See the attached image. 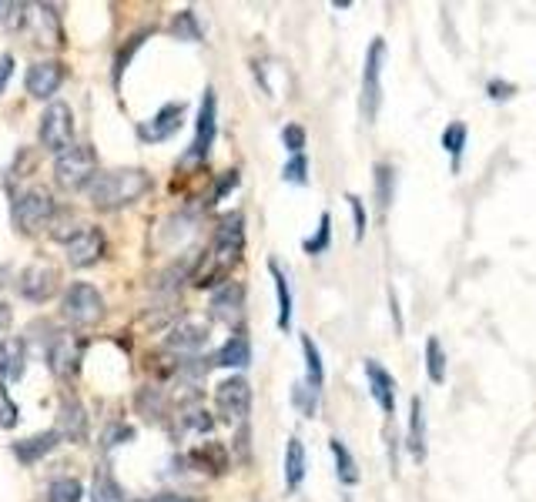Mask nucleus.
<instances>
[{"label":"nucleus","mask_w":536,"mask_h":502,"mask_svg":"<svg viewBox=\"0 0 536 502\" xmlns=\"http://www.w3.org/2000/svg\"><path fill=\"white\" fill-rule=\"evenodd\" d=\"M128 439H135V429H128V426H114L111 432H107V449H114V445H121V442Z\"/></svg>","instance_id":"nucleus-45"},{"label":"nucleus","mask_w":536,"mask_h":502,"mask_svg":"<svg viewBox=\"0 0 536 502\" xmlns=\"http://www.w3.org/2000/svg\"><path fill=\"white\" fill-rule=\"evenodd\" d=\"M291 405L302 412L306 419H312L315 409H319V392H315L312 385H306V382H295V385H291Z\"/></svg>","instance_id":"nucleus-34"},{"label":"nucleus","mask_w":536,"mask_h":502,"mask_svg":"<svg viewBox=\"0 0 536 502\" xmlns=\"http://www.w3.org/2000/svg\"><path fill=\"white\" fill-rule=\"evenodd\" d=\"M191 466L195 469H212V472H225L229 469V452H225V445L221 442H205V445H198L195 452H191Z\"/></svg>","instance_id":"nucleus-24"},{"label":"nucleus","mask_w":536,"mask_h":502,"mask_svg":"<svg viewBox=\"0 0 536 502\" xmlns=\"http://www.w3.org/2000/svg\"><path fill=\"white\" fill-rule=\"evenodd\" d=\"M165 405H168V402H165V396H161L158 389H151V385H148V389H141L138 412L144 415V419H154V422H158V419L165 415Z\"/></svg>","instance_id":"nucleus-35"},{"label":"nucleus","mask_w":536,"mask_h":502,"mask_svg":"<svg viewBox=\"0 0 536 502\" xmlns=\"http://www.w3.org/2000/svg\"><path fill=\"white\" fill-rule=\"evenodd\" d=\"M94 174H97V151H94L91 144H71L54 161V181H58L61 191L88 188L94 181Z\"/></svg>","instance_id":"nucleus-3"},{"label":"nucleus","mask_w":536,"mask_h":502,"mask_svg":"<svg viewBox=\"0 0 536 502\" xmlns=\"http://www.w3.org/2000/svg\"><path fill=\"white\" fill-rule=\"evenodd\" d=\"M349 208H353V221H355V242H362L366 238V228H369V214H366V205L359 195H349Z\"/></svg>","instance_id":"nucleus-41"},{"label":"nucleus","mask_w":536,"mask_h":502,"mask_svg":"<svg viewBox=\"0 0 536 502\" xmlns=\"http://www.w3.org/2000/svg\"><path fill=\"white\" fill-rule=\"evenodd\" d=\"M446 368H449V359H446L443 342H439L436 335H429V338H426V375H429V382L443 385V382H446Z\"/></svg>","instance_id":"nucleus-29"},{"label":"nucleus","mask_w":536,"mask_h":502,"mask_svg":"<svg viewBox=\"0 0 536 502\" xmlns=\"http://www.w3.org/2000/svg\"><path fill=\"white\" fill-rule=\"evenodd\" d=\"M252 362V345H248L245 335H231L229 342L218 349L214 355V366L221 368H245Z\"/></svg>","instance_id":"nucleus-23"},{"label":"nucleus","mask_w":536,"mask_h":502,"mask_svg":"<svg viewBox=\"0 0 536 502\" xmlns=\"http://www.w3.org/2000/svg\"><path fill=\"white\" fill-rule=\"evenodd\" d=\"M372 184H376V198H379V208L389 212V205H392V195H396V167L379 161L376 171H372Z\"/></svg>","instance_id":"nucleus-30"},{"label":"nucleus","mask_w":536,"mask_h":502,"mask_svg":"<svg viewBox=\"0 0 536 502\" xmlns=\"http://www.w3.org/2000/svg\"><path fill=\"white\" fill-rule=\"evenodd\" d=\"M67 248V265L71 268H91L97 261L105 259V231L97 228V225H81L74 231V238L64 244Z\"/></svg>","instance_id":"nucleus-11"},{"label":"nucleus","mask_w":536,"mask_h":502,"mask_svg":"<svg viewBox=\"0 0 536 502\" xmlns=\"http://www.w3.org/2000/svg\"><path fill=\"white\" fill-rule=\"evenodd\" d=\"M329 244H332V214L322 212L319 228H315L312 238L302 242V248H306V255H322V251H329Z\"/></svg>","instance_id":"nucleus-32"},{"label":"nucleus","mask_w":536,"mask_h":502,"mask_svg":"<svg viewBox=\"0 0 536 502\" xmlns=\"http://www.w3.org/2000/svg\"><path fill=\"white\" fill-rule=\"evenodd\" d=\"M282 178L289 184H306L308 181V158L306 154H291L285 167H282Z\"/></svg>","instance_id":"nucleus-39"},{"label":"nucleus","mask_w":536,"mask_h":502,"mask_svg":"<svg viewBox=\"0 0 536 502\" xmlns=\"http://www.w3.org/2000/svg\"><path fill=\"white\" fill-rule=\"evenodd\" d=\"M4 278H7V268H4V265H0V289H4Z\"/></svg>","instance_id":"nucleus-50"},{"label":"nucleus","mask_w":536,"mask_h":502,"mask_svg":"<svg viewBox=\"0 0 536 502\" xmlns=\"http://www.w3.org/2000/svg\"><path fill=\"white\" fill-rule=\"evenodd\" d=\"M37 135H41V144H44L47 151L54 154L67 151L74 144V111H71V104L54 101V104L47 107L44 114H41Z\"/></svg>","instance_id":"nucleus-7"},{"label":"nucleus","mask_w":536,"mask_h":502,"mask_svg":"<svg viewBox=\"0 0 536 502\" xmlns=\"http://www.w3.org/2000/svg\"><path fill=\"white\" fill-rule=\"evenodd\" d=\"M20 422V405L14 402L11 389L0 382V429H14Z\"/></svg>","instance_id":"nucleus-38"},{"label":"nucleus","mask_w":536,"mask_h":502,"mask_svg":"<svg viewBox=\"0 0 536 502\" xmlns=\"http://www.w3.org/2000/svg\"><path fill=\"white\" fill-rule=\"evenodd\" d=\"M214 405H218V415L231 426L245 422V415L252 412V385L242 375H231L214 389Z\"/></svg>","instance_id":"nucleus-8"},{"label":"nucleus","mask_w":536,"mask_h":502,"mask_svg":"<svg viewBox=\"0 0 536 502\" xmlns=\"http://www.w3.org/2000/svg\"><path fill=\"white\" fill-rule=\"evenodd\" d=\"M466 137H470V127H466L462 121L446 124V131H443V151L449 154V161H453V171H460V165H462Z\"/></svg>","instance_id":"nucleus-28"},{"label":"nucleus","mask_w":536,"mask_h":502,"mask_svg":"<svg viewBox=\"0 0 536 502\" xmlns=\"http://www.w3.org/2000/svg\"><path fill=\"white\" fill-rule=\"evenodd\" d=\"M383 64H385V41L376 37L366 50V67H362V118L369 124L379 118L383 107Z\"/></svg>","instance_id":"nucleus-6"},{"label":"nucleus","mask_w":536,"mask_h":502,"mask_svg":"<svg viewBox=\"0 0 536 502\" xmlns=\"http://www.w3.org/2000/svg\"><path fill=\"white\" fill-rule=\"evenodd\" d=\"M214 135H218V101H214V91L208 88L205 97H201L198 107V124H195V141L184 154V165H195V161H205L208 151L214 144Z\"/></svg>","instance_id":"nucleus-10"},{"label":"nucleus","mask_w":536,"mask_h":502,"mask_svg":"<svg viewBox=\"0 0 536 502\" xmlns=\"http://www.w3.org/2000/svg\"><path fill=\"white\" fill-rule=\"evenodd\" d=\"M329 449H332V459H336V475L342 486H355L359 483V466H355L349 445L342 439H329Z\"/></svg>","instance_id":"nucleus-26"},{"label":"nucleus","mask_w":536,"mask_h":502,"mask_svg":"<svg viewBox=\"0 0 536 502\" xmlns=\"http://www.w3.org/2000/svg\"><path fill=\"white\" fill-rule=\"evenodd\" d=\"M148 502H188L184 496H171V492H165V496H154V499H148Z\"/></svg>","instance_id":"nucleus-48"},{"label":"nucleus","mask_w":536,"mask_h":502,"mask_svg":"<svg viewBox=\"0 0 536 502\" xmlns=\"http://www.w3.org/2000/svg\"><path fill=\"white\" fill-rule=\"evenodd\" d=\"M61 439H71V442H81L88 436V415L81 409L77 398H64L61 402V412H58V429H54Z\"/></svg>","instance_id":"nucleus-21"},{"label":"nucleus","mask_w":536,"mask_h":502,"mask_svg":"<svg viewBox=\"0 0 536 502\" xmlns=\"http://www.w3.org/2000/svg\"><path fill=\"white\" fill-rule=\"evenodd\" d=\"M27 368V345L24 338H4L0 342V379L4 382H20Z\"/></svg>","instance_id":"nucleus-18"},{"label":"nucleus","mask_w":536,"mask_h":502,"mask_svg":"<svg viewBox=\"0 0 536 502\" xmlns=\"http://www.w3.org/2000/svg\"><path fill=\"white\" fill-rule=\"evenodd\" d=\"M282 144L289 154H306V127L302 124H285L282 127Z\"/></svg>","instance_id":"nucleus-40"},{"label":"nucleus","mask_w":536,"mask_h":502,"mask_svg":"<svg viewBox=\"0 0 536 502\" xmlns=\"http://www.w3.org/2000/svg\"><path fill=\"white\" fill-rule=\"evenodd\" d=\"M84 499V486L77 483V479H54L50 486H47V502H81Z\"/></svg>","instance_id":"nucleus-31"},{"label":"nucleus","mask_w":536,"mask_h":502,"mask_svg":"<svg viewBox=\"0 0 536 502\" xmlns=\"http://www.w3.org/2000/svg\"><path fill=\"white\" fill-rule=\"evenodd\" d=\"M61 315L64 321H71L77 328H88V325L105 319V295L94 285H88V282H74L71 289L64 291Z\"/></svg>","instance_id":"nucleus-4"},{"label":"nucleus","mask_w":536,"mask_h":502,"mask_svg":"<svg viewBox=\"0 0 536 502\" xmlns=\"http://www.w3.org/2000/svg\"><path fill=\"white\" fill-rule=\"evenodd\" d=\"M184 124V104H165L154 118L138 127V137L141 141H148V144H161V141H168L171 135H178Z\"/></svg>","instance_id":"nucleus-14"},{"label":"nucleus","mask_w":536,"mask_h":502,"mask_svg":"<svg viewBox=\"0 0 536 502\" xmlns=\"http://www.w3.org/2000/svg\"><path fill=\"white\" fill-rule=\"evenodd\" d=\"M242 248H245V231H242V218H225L212 238V251L205 255V265L191 274V282L198 289H214L218 282H225L229 272L242 259Z\"/></svg>","instance_id":"nucleus-2"},{"label":"nucleus","mask_w":536,"mask_h":502,"mask_svg":"<svg viewBox=\"0 0 536 502\" xmlns=\"http://www.w3.org/2000/svg\"><path fill=\"white\" fill-rule=\"evenodd\" d=\"M58 442H61V436H58L54 429H47V432H37L31 439L14 442V456H17V462L34 466V462H41L44 456H50V452L58 449Z\"/></svg>","instance_id":"nucleus-19"},{"label":"nucleus","mask_w":536,"mask_h":502,"mask_svg":"<svg viewBox=\"0 0 536 502\" xmlns=\"http://www.w3.org/2000/svg\"><path fill=\"white\" fill-rule=\"evenodd\" d=\"M208 338H212V328H208V321L182 319L168 332L165 345H168V351H175V355H198L201 349H208Z\"/></svg>","instance_id":"nucleus-13"},{"label":"nucleus","mask_w":536,"mask_h":502,"mask_svg":"<svg viewBox=\"0 0 536 502\" xmlns=\"http://www.w3.org/2000/svg\"><path fill=\"white\" fill-rule=\"evenodd\" d=\"M88 201L97 212H118L135 205L141 195L151 191V174L141 167H114V171H97L94 181L84 188Z\"/></svg>","instance_id":"nucleus-1"},{"label":"nucleus","mask_w":536,"mask_h":502,"mask_svg":"<svg viewBox=\"0 0 536 502\" xmlns=\"http://www.w3.org/2000/svg\"><path fill=\"white\" fill-rule=\"evenodd\" d=\"M74 225V214H71V208H61V212H54V218H50V225H47V231H50V238L54 242H71L74 238V231L77 228H71Z\"/></svg>","instance_id":"nucleus-37"},{"label":"nucleus","mask_w":536,"mask_h":502,"mask_svg":"<svg viewBox=\"0 0 536 502\" xmlns=\"http://www.w3.org/2000/svg\"><path fill=\"white\" fill-rule=\"evenodd\" d=\"M81 359H84V342H81L77 335L64 332L50 338V345H47V368H50L58 379H71L77 368H81Z\"/></svg>","instance_id":"nucleus-12"},{"label":"nucleus","mask_w":536,"mask_h":502,"mask_svg":"<svg viewBox=\"0 0 536 502\" xmlns=\"http://www.w3.org/2000/svg\"><path fill=\"white\" fill-rule=\"evenodd\" d=\"M11 11H14V4H4V0H0V24L11 17Z\"/></svg>","instance_id":"nucleus-49"},{"label":"nucleus","mask_w":536,"mask_h":502,"mask_svg":"<svg viewBox=\"0 0 536 502\" xmlns=\"http://www.w3.org/2000/svg\"><path fill=\"white\" fill-rule=\"evenodd\" d=\"M268 272L276 278V298H278V328L289 332L291 328V289H289V278L285 272L278 268V261H268Z\"/></svg>","instance_id":"nucleus-25"},{"label":"nucleus","mask_w":536,"mask_h":502,"mask_svg":"<svg viewBox=\"0 0 536 502\" xmlns=\"http://www.w3.org/2000/svg\"><path fill=\"white\" fill-rule=\"evenodd\" d=\"M302 479H306V445L299 436H291L289 445H285V489L299 492Z\"/></svg>","instance_id":"nucleus-22"},{"label":"nucleus","mask_w":536,"mask_h":502,"mask_svg":"<svg viewBox=\"0 0 536 502\" xmlns=\"http://www.w3.org/2000/svg\"><path fill=\"white\" fill-rule=\"evenodd\" d=\"M242 308H245V289L238 285V282H225V285H218L212 295V315L218 321H231L242 319Z\"/></svg>","instance_id":"nucleus-16"},{"label":"nucleus","mask_w":536,"mask_h":502,"mask_svg":"<svg viewBox=\"0 0 536 502\" xmlns=\"http://www.w3.org/2000/svg\"><path fill=\"white\" fill-rule=\"evenodd\" d=\"M231 188H238V171H225V174H221V181H218V188H214V201L225 198Z\"/></svg>","instance_id":"nucleus-44"},{"label":"nucleus","mask_w":536,"mask_h":502,"mask_svg":"<svg viewBox=\"0 0 536 502\" xmlns=\"http://www.w3.org/2000/svg\"><path fill=\"white\" fill-rule=\"evenodd\" d=\"M182 422H184V429H195V432H212V426H214V419L205 409H188Z\"/></svg>","instance_id":"nucleus-42"},{"label":"nucleus","mask_w":536,"mask_h":502,"mask_svg":"<svg viewBox=\"0 0 536 502\" xmlns=\"http://www.w3.org/2000/svg\"><path fill=\"white\" fill-rule=\"evenodd\" d=\"M366 379H369V392L376 398V405L392 415L396 412V379L385 372V366H379L376 359H366Z\"/></svg>","instance_id":"nucleus-17"},{"label":"nucleus","mask_w":536,"mask_h":502,"mask_svg":"<svg viewBox=\"0 0 536 502\" xmlns=\"http://www.w3.org/2000/svg\"><path fill=\"white\" fill-rule=\"evenodd\" d=\"M58 289H61V274H58L54 265H47V261H34V265H27V268L20 272V278H17V291L34 305H44L47 298H54Z\"/></svg>","instance_id":"nucleus-9"},{"label":"nucleus","mask_w":536,"mask_h":502,"mask_svg":"<svg viewBox=\"0 0 536 502\" xmlns=\"http://www.w3.org/2000/svg\"><path fill=\"white\" fill-rule=\"evenodd\" d=\"M406 449H409L413 462H426V412H423V398H419V396H413V402H409Z\"/></svg>","instance_id":"nucleus-20"},{"label":"nucleus","mask_w":536,"mask_h":502,"mask_svg":"<svg viewBox=\"0 0 536 502\" xmlns=\"http://www.w3.org/2000/svg\"><path fill=\"white\" fill-rule=\"evenodd\" d=\"M11 319H14V315H11V305L0 302V332H4L7 325H11Z\"/></svg>","instance_id":"nucleus-47"},{"label":"nucleus","mask_w":536,"mask_h":502,"mask_svg":"<svg viewBox=\"0 0 536 502\" xmlns=\"http://www.w3.org/2000/svg\"><path fill=\"white\" fill-rule=\"evenodd\" d=\"M302 355H306V385H312L315 392H322L325 385V366H322V351L312 342V335H302Z\"/></svg>","instance_id":"nucleus-27"},{"label":"nucleus","mask_w":536,"mask_h":502,"mask_svg":"<svg viewBox=\"0 0 536 502\" xmlns=\"http://www.w3.org/2000/svg\"><path fill=\"white\" fill-rule=\"evenodd\" d=\"M91 502H124V492L121 486L114 483V475L111 472H97L94 475V492H91Z\"/></svg>","instance_id":"nucleus-33"},{"label":"nucleus","mask_w":536,"mask_h":502,"mask_svg":"<svg viewBox=\"0 0 536 502\" xmlns=\"http://www.w3.org/2000/svg\"><path fill=\"white\" fill-rule=\"evenodd\" d=\"M486 94H490V101H509L513 94H517V84H509V81H503V77H493V81H486Z\"/></svg>","instance_id":"nucleus-43"},{"label":"nucleus","mask_w":536,"mask_h":502,"mask_svg":"<svg viewBox=\"0 0 536 502\" xmlns=\"http://www.w3.org/2000/svg\"><path fill=\"white\" fill-rule=\"evenodd\" d=\"M27 94L44 101V97H54L58 88L64 84V64L61 61H37L27 67Z\"/></svg>","instance_id":"nucleus-15"},{"label":"nucleus","mask_w":536,"mask_h":502,"mask_svg":"<svg viewBox=\"0 0 536 502\" xmlns=\"http://www.w3.org/2000/svg\"><path fill=\"white\" fill-rule=\"evenodd\" d=\"M58 212V205L50 198V191L44 188H31V191H24L20 198L14 201V225L20 235H41V231L50 225V218Z\"/></svg>","instance_id":"nucleus-5"},{"label":"nucleus","mask_w":536,"mask_h":502,"mask_svg":"<svg viewBox=\"0 0 536 502\" xmlns=\"http://www.w3.org/2000/svg\"><path fill=\"white\" fill-rule=\"evenodd\" d=\"M171 34L178 41H201V27H198V17L195 11H182V14L171 20Z\"/></svg>","instance_id":"nucleus-36"},{"label":"nucleus","mask_w":536,"mask_h":502,"mask_svg":"<svg viewBox=\"0 0 536 502\" xmlns=\"http://www.w3.org/2000/svg\"><path fill=\"white\" fill-rule=\"evenodd\" d=\"M11 74H14V58H11V54H4V58H0V94L7 91Z\"/></svg>","instance_id":"nucleus-46"}]
</instances>
